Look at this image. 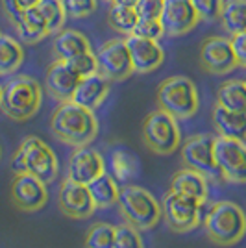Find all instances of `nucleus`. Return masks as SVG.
Instances as JSON below:
<instances>
[{
  "instance_id": "c85d7f7f",
  "label": "nucleus",
  "mask_w": 246,
  "mask_h": 248,
  "mask_svg": "<svg viewBox=\"0 0 246 248\" xmlns=\"http://www.w3.org/2000/svg\"><path fill=\"white\" fill-rule=\"evenodd\" d=\"M37 10L43 15L50 33H58L65 26L67 11L63 6V0H41L37 4Z\"/></svg>"
},
{
  "instance_id": "7c9ffc66",
  "label": "nucleus",
  "mask_w": 246,
  "mask_h": 248,
  "mask_svg": "<svg viewBox=\"0 0 246 248\" xmlns=\"http://www.w3.org/2000/svg\"><path fill=\"white\" fill-rule=\"evenodd\" d=\"M15 31H17V37L22 45H35V43L43 41L46 35H50V31L46 26H41V24H33V22L22 19L17 26H15Z\"/></svg>"
},
{
  "instance_id": "4468645a",
  "label": "nucleus",
  "mask_w": 246,
  "mask_h": 248,
  "mask_svg": "<svg viewBox=\"0 0 246 248\" xmlns=\"http://www.w3.org/2000/svg\"><path fill=\"white\" fill-rule=\"evenodd\" d=\"M159 21L167 35L178 37L195 30L202 19L196 13L191 0H163Z\"/></svg>"
},
{
  "instance_id": "6ab92c4d",
  "label": "nucleus",
  "mask_w": 246,
  "mask_h": 248,
  "mask_svg": "<svg viewBox=\"0 0 246 248\" xmlns=\"http://www.w3.org/2000/svg\"><path fill=\"white\" fill-rule=\"evenodd\" d=\"M109 89H111V82L108 78H104L102 74L98 73L89 74L85 78H80V82L76 85L71 100L83 106V108H87V109H91V111H94L108 98Z\"/></svg>"
},
{
  "instance_id": "f257e3e1",
  "label": "nucleus",
  "mask_w": 246,
  "mask_h": 248,
  "mask_svg": "<svg viewBox=\"0 0 246 248\" xmlns=\"http://www.w3.org/2000/svg\"><path fill=\"white\" fill-rule=\"evenodd\" d=\"M98 128L100 126L94 111L72 100L60 102L50 117L52 135L60 143L72 148H80L92 143L98 135Z\"/></svg>"
},
{
  "instance_id": "58836bf2",
  "label": "nucleus",
  "mask_w": 246,
  "mask_h": 248,
  "mask_svg": "<svg viewBox=\"0 0 246 248\" xmlns=\"http://www.w3.org/2000/svg\"><path fill=\"white\" fill-rule=\"evenodd\" d=\"M2 10H4V15L8 17V21H10L13 26H17V24L22 21L24 10L17 4V0H2Z\"/></svg>"
},
{
  "instance_id": "6e6552de",
  "label": "nucleus",
  "mask_w": 246,
  "mask_h": 248,
  "mask_svg": "<svg viewBox=\"0 0 246 248\" xmlns=\"http://www.w3.org/2000/svg\"><path fill=\"white\" fill-rule=\"evenodd\" d=\"M202 206L204 204L196 198L169 189L161 202V217L174 233H187L200 224Z\"/></svg>"
},
{
  "instance_id": "c756f323",
  "label": "nucleus",
  "mask_w": 246,
  "mask_h": 248,
  "mask_svg": "<svg viewBox=\"0 0 246 248\" xmlns=\"http://www.w3.org/2000/svg\"><path fill=\"white\" fill-rule=\"evenodd\" d=\"M85 248H115V226L96 222L85 235Z\"/></svg>"
},
{
  "instance_id": "2eb2a0df",
  "label": "nucleus",
  "mask_w": 246,
  "mask_h": 248,
  "mask_svg": "<svg viewBox=\"0 0 246 248\" xmlns=\"http://www.w3.org/2000/svg\"><path fill=\"white\" fill-rule=\"evenodd\" d=\"M58 206L65 217L74 218V220H83L89 218L96 211V206L92 202V197L87 186L76 184L71 180H63L58 193Z\"/></svg>"
},
{
  "instance_id": "f8f14e48",
  "label": "nucleus",
  "mask_w": 246,
  "mask_h": 248,
  "mask_svg": "<svg viewBox=\"0 0 246 248\" xmlns=\"http://www.w3.org/2000/svg\"><path fill=\"white\" fill-rule=\"evenodd\" d=\"M200 67L202 71L213 76L230 74L237 67L235 52L231 41L222 35H209L200 46Z\"/></svg>"
},
{
  "instance_id": "f704fd0d",
  "label": "nucleus",
  "mask_w": 246,
  "mask_h": 248,
  "mask_svg": "<svg viewBox=\"0 0 246 248\" xmlns=\"http://www.w3.org/2000/svg\"><path fill=\"white\" fill-rule=\"evenodd\" d=\"M202 21H216L220 17L224 0H191Z\"/></svg>"
},
{
  "instance_id": "72a5a7b5",
  "label": "nucleus",
  "mask_w": 246,
  "mask_h": 248,
  "mask_svg": "<svg viewBox=\"0 0 246 248\" xmlns=\"http://www.w3.org/2000/svg\"><path fill=\"white\" fill-rule=\"evenodd\" d=\"M67 17L71 19H85L92 15L98 8V0H63Z\"/></svg>"
},
{
  "instance_id": "ea45409f",
  "label": "nucleus",
  "mask_w": 246,
  "mask_h": 248,
  "mask_svg": "<svg viewBox=\"0 0 246 248\" xmlns=\"http://www.w3.org/2000/svg\"><path fill=\"white\" fill-rule=\"evenodd\" d=\"M41 0H17V4L21 6L22 10H28V8H35Z\"/></svg>"
},
{
  "instance_id": "a878e982",
  "label": "nucleus",
  "mask_w": 246,
  "mask_h": 248,
  "mask_svg": "<svg viewBox=\"0 0 246 248\" xmlns=\"http://www.w3.org/2000/svg\"><path fill=\"white\" fill-rule=\"evenodd\" d=\"M137 22H139V15H137L134 6H124V4H119V2L109 4L108 24H109L111 30L119 31L126 37V35L135 31Z\"/></svg>"
},
{
  "instance_id": "f3484780",
  "label": "nucleus",
  "mask_w": 246,
  "mask_h": 248,
  "mask_svg": "<svg viewBox=\"0 0 246 248\" xmlns=\"http://www.w3.org/2000/svg\"><path fill=\"white\" fill-rule=\"evenodd\" d=\"M104 172H106V165L100 152L89 146H80L74 150V154L67 163L65 178L82 186H89L92 180H96Z\"/></svg>"
},
{
  "instance_id": "a211bd4d",
  "label": "nucleus",
  "mask_w": 246,
  "mask_h": 248,
  "mask_svg": "<svg viewBox=\"0 0 246 248\" xmlns=\"http://www.w3.org/2000/svg\"><path fill=\"white\" fill-rule=\"evenodd\" d=\"M78 82H80V76L67 65V62H62V60H54L45 74V87L48 94L58 102L71 100Z\"/></svg>"
},
{
  "instance_id": "412c9836",
  "label": "nucleus",
  "mask_w": 246,
  "mask_h": 248,
  "mask_svg": "<svg viewBox=\"0 0 246 248\" xmlns=\"http://www.w3.org/2000/svg\"><path fill=\"white\" fill-rule=\"evenodd\" d=\"M213 126L216 135L246 141V113L230 111L222 106L215 104L213 108Z\"/></svg>"
},
{
  "instance_id": "c9c22d12",
  "label": "nucleus",
  "mask_w": 246,
  "mask_h": 248,
  "mask_svg": "<svg viewBox=\"0 0 246 248\" xmlns=\"http://www.w3.org/2000/svg\"><path fill=\"white\" fill-rule=\"evenodd\" d=\"M134 33L141 35V37H146V39H154V41H159L165 35L159 19H139Z\"/></svg>"
},
{
  "instance_id": "9b49d317",
  "label": "nucleus",
  "mask_w": 246,
  "mask_h": 248,
  "mask_svg": "<svg viewBox=\"0 0 246 248\" xmlns=\"http://www.w3.org/2000/svg\"><path fill=\"white\" fill-rule=\"evenodd\" d=\"M96 54L98 74L108 78L109 82H123L134 74L132 58L124 39H109L100 45Z\"/></svg>"
},
{
  "instance_id": "bb28decb",
  "label": "nucleus",
  "mask_w": 246,
  "mask_h": 248,
  "mask_svg": "<svg viewBox=\"0 0 246 248\" xmlns=\"http://www.w3.org/2000/svg\"><path fill=\"white\" fill-rule=\"evenodd\" d=\"M218 19L231 35L246 31V0H224Z\"/></svg>"
},
{
  "instance_id": "79ce46f5",
  "label": "nucleus",
  "mask_w": 246,
  "mask_h": 248,
  "mask_svg": "<svg viewBox=\"0 0 246 248\" xmlns=\"http://www.w3.org/2000/svg\"><path fill=\"white\" fill-rule=\"evenodd\" d=\"M0 102H2V85H0Z\"/></svg>"
},
{
  "instance_id": "a19ab883",
  "label": "nucleus",
  "mask_w": 246,
  "mask_h": 248,
  "mask_svg": "<svg viewBox=\"0 0 246 248\" xmlns=\"http://www.w3.org/2000/svg\"><path fill=\"white\" fill-rule=\"evenodd\" d=\"M115 2H119V4H124V6H134V8H135V4H137L139 0H115Z\"/></svg>"
},
{
  "instance_id": "39448f33",
  "label": "nucleus",
  "mask_w": 246,
  "mask_h": 248,
  "mask_svg": "<svg viewBox=\"0 0 246 248\" xmlns=\"http://www.w3.org/2000/svg\"><path fill=\"white\" fill-rule=\"evenodd\" d=\"M117 204L124 222L139 232L152 230L161 218V204L157 202V198L139 186L126 184L121 187Z\"/></svg>"
},
{
  "instance_id": "aec40b11",
  "label": "nucleus",
  "mask_w": 246,
  "mask_h": 248,
  "mask_svg": "<svg viewBox=\"0 0 246 248\" xmlns=\"http://www.w3.org/2000/svg\"><path fill=\"white\" fill-rule=\"evenodd\" d=\"M91 50V43L78 30H60L54 37L52 43V52H54V60H62L67 62L74 56L82 54V52Z\"/></svg>"
},
{
  "instance_id": "473e14b6",
  "label": "nucleus",
  "mask_w": 246,
  "mask_h": 248,
  "mask_svg": "<svg viewBox=\"0 0 246 248\" xmlns=\"http://www.w3.org/2000/svg\"><path fill=\"white\" fill-rule=\"evenodd\" d=\"M67 65H69L80 78H85V76H89V74L98 73L96 54H94L92 50L82 52V54L74 56V58H71V60H67Z\"/></svg>"
},
{
  "instance_id": "f03ea898",
  "label": "nucleus",
  "mask_w": 246,
  "mask_h": 248,
  "mask_svg": "<svg viewBox=\"0 0 246 248\" xmlns=\"http://www.w3.org/2000/svg\"><path fill=\"white\" fill-rule=\"evenodd\" d=\"M204 232L216 247H233L246 235L245 209L231 200L215 202L205 215Z\"/></svg>"
},
{
  "instance_id": "dca6fc26",
  "label": "nucleus",
  "mask_w": 246,
  "mask_h": 248,
  "mask_svg": "<svg viewBox=\"0 0 246 248\" xmlns=\"http://www.w3.org/2000/svg\"><path fill=\"white\" fill-rule=\"evenodd\" d=\"M124 43H126L130 58H132L134 73L148 74L161 67L165 60V50L157 41L141 37L137 33H130L124 37Z\"/></svg>"
},
{
  "instance_id": "a18cd8bd",
  "label": "nucleus",
  "mask_w": 246,
  "mask_h": 248,
  "mask_svg": "<svg viewBox=\"0 0 246 248\" xmlns=\"http://www.w3.org/2000/svg\"><path fill=\"white\" fill-rule=\"evenodd\" d=\"M245 83H246V80H245Z\"/></svg>"
},
{
  "instance_id": "cd10ccee",
  "label": "nucleus",
  "mask_w": 246,
  "mask_h": 248,
  "mask_svg": "<svg viewBox=\"0 0 246 248\" xmlns=\"http://www.w3.org/2000/svg\"><path fill=\"white\" fill-rule=\"evenodd\" d=\"M137 159L132 152L128 150H115L111 154V176L117 180V184H130L137 176Z\"/></svg>"
},
{
  "instance_id": "4c0bfd02",
  "label": "nucleus",
  "mask_w": 246,
  "mask_h": 248,
  "mask_svg": "<svg viewBox=\"0 0 246 248\" xmlns=\"http://www.w3.org/2000/svg\"><path fill=\"white\" fill-rule=\"evenodd\" d=\"M230 41H231L233 52H235L237 67L246 69V31H241V33L231 35V39H230Z\"/></svg>"
},
{
  "instance_id": "0eeeda50",
  "label": "nucleus",
  "mask_w": 246,
  "mask_h": 248,
  "mask_svg": "<svg viewBox=\"0 0 246 248\" xmlns=\"http://www.w3.org/2000/svg\"><path fill=\"white\" fill-rule=\"evenodd\" d=\"M143 143L152 154L169 155L176 152L182 143L178 119L159 108L150 111L143 121Z\"/></svg>"
},
{
  "instance_id": "4be33fe9",
  "label": "nucleus",
  "mask_w": 246,
  "mask_h": 248,
  "mask_svg": "<svg viewBox=\"0 0 246 248\" xmlns=\"http://www.w3.org/2000/svg\"><path fill=\"white\" fill-rule=\"evenodd\" d=\"M207 178L196 170H191V169H182L178 170L172 180H170V191H176V193H182V195H187V197L196 198L198 202L204 204L207 200Z\"/></svg>"
},
{
  "instance_id": "37998d69",
  "label": "nucleus",
  "mask_w": 246,
  "mask_h": 248,
  "mask_svg": "<svg viewBox=\"0 0 246 248\" xmlns=\"http://www.w3.org/2000/svg\"><path fill=\"white\" fill-rule=\"evenodd\" d=\"M104 2H108V4H113V2H115V0H104Z\"/></svg>"
},
{
  "instance_id": "20e7f679",
  "label": "nucleus",
  "mask_w": 246,
  "mask_h": 248,
  "mask_svg": "<svg viewBox=\"0 0 246 248\" xmlns=\"http://www.w3.org/2000/svg\"><path fill=\"white\" fill-rule=\"evenodd\" d=\"M58 157L50 146L35 135L24 137L15 154L11 155V170L13 174H28L39 178L45 184H52L58 176Z\"/></svg>"
},
{
  "instance_id": "b1692460",
  "label": "nucleus",
  "mask_w": 246,
  "mask_h": 248,
  "mask_svg": "<svg viewBox=\"0 0 246 248\" xmlns=\"http://www.w3.org/2000/svg\"><path fill=\"white\" fill-rule=\"evenodd\" d=\"M89 193L92 197V202L96 209H102V207H111L113 204H117L119 200V184L111 174L104 172L102 176H98L96 180H92L91 184L87 186Z\"/></svg>"
},
{
  "instance_id": "ddd939ff",
  "label": "nucleus",
  "mask_w": 246,
  "mask_h": 248,
  "mask_svg": "<svg viewBox=\"0 0 246 248\" xmlns=\"http://www.w3.org/2000/svg\"><path fill=\"white\" fill-rule=\"evenodd\" d=\"M10 197L11 204L17 209H21L24 213H33L45 207L48 200V191H46V184L39 178L22 172V174L13 176Z\"/></svg>"
},
{
  "instance_id": "1a4fd4ad",
  "label": "nucleus",
  "mask_w": 246,
  "mask_h": 248,
  "mask_svg": "<svg viewBox=\"0 0 246 248\" xmlns=\"http://www.w3.org/2000/svg\"><path fill=\"white\" fill-rule=\"evenodd\" d=\"M213 155L218 174L224 182L235 186L246 184V141L216 135Z\"/></svg>"
},
{
  "instance_id": "423d86ee",
  "label": "nucleus",
  "mask_w": 246,
  "mask_h": 248,
  "mask_svg": "<svg viewBox=\"0 0 246 248\" xmlns=\"http://www.w3.org/2000/svg\"><path fill=\"white\" fill-rule=\"evenodd\" d=\"M157 108L178 121L195 117L200 108V96L195 82L187 76L165 78L157 87Z\"/></svg>"
},
{
  "instance_id": "5701e85b",
  "label": "nucleus",
  "mask_w": 246,
  "mask_h": 248,
  "mask_svg": "<svg viewBox=\"0 0 246 248\" xmlns=\"http://www.w3.org/2000/svg\"><path fill=\"white\" fill-rule=\"evenodd\" d=\"M216 104L230 111L246 113V83L243 80H228L216 89Z\"/></svg>"
},
{
  "instance_id": "7ed1b4c3",
  "label": "nucleus",
  "mask_w": 246,
  "mask_h": 248,
  "mask_svg": "<svg viewBox=\"0 0 246 248\" xmlns=\"http://www.w3.org/2000/svg\"><path fill=\"white\" fill-rule=\"evenodd\" d=\"M43 104V87L31 76L19 74L13 76L6 85H2L0 109L15 123H26L39 111Z\"/></svg>"
},
{
  "instance_id": "9d476101",
  "label": "nucleus",
  "mask_w": 246,
  "mask_h": 248,
  "mask_svg": "<svg viewBox=\"0 0 246 248\" xmlns=\"http://www.w3.org/2000/svg\"><path fill=\"white\" fill-rule=\"evenodd\" d=\"M215 137L216 135L211 134H196L185 139L180 150V157L185 169L196 170L204 174L207 180H216V176H220L215 163V155H213Z\"/></svg>"
},
{
  "instance_id": "e433bc0d",
  "label": "nucleus",
  "mask_w": 246,
  "mask_h": 248,
  "mask_svg": "<svg viewBox=\"0 0 246 248\" xmlns=\"http://www.w3.org/2000/svg\"><path fill=\"white\" fill-rule=\"evenodd\" d=\"M161 10H163V0H139L135 4L139 19H159Z\"/></svg>"
},
{
  "instance_id": "c03bdc74",
  "label": "nucleus",
  "mask_w": 246,
  "mask_h": 248,
  "mask_svg": "<svg viewBox=\"0 0 246 248\" xmlns=\"http://www.w3.org/2000/svg\"><path fill=\"white\" fill-rule=\"evenodd\" d=\"M0 157H2V146H0Z\"/></svg>"
},
{
  "instance_id": "2f4dec72",
  "label": "nucleus",
  "mask_w": 246,
  "mask_h": 248,
  "mask_svg": "<svg viewBox=\"0 0 246 248\" xmlns=\"http://www.w3.org/2000/svg\"><path fill=\"white\" fill-rule=\"evenodd\" d=\"M115 248H144L139 230L126 222L115 226Z\"/></svg>"
},
{
  "instance_id": "393cba45",
  "label": "nucleus",
  "mask_w": 246,
  "mask_h": 248,
  "mask_svg": "<svg viewBox=\"0 0 246 248\" xmlns=\"http://www.w3.org/2000/svg\"><path fill=\"white\" fill-rule=\"evenodd\" d=\"M24 62L22 43L13 39L11 35L0 33V76H8L19 71Z\"/></svg>"
}]
</instances>
